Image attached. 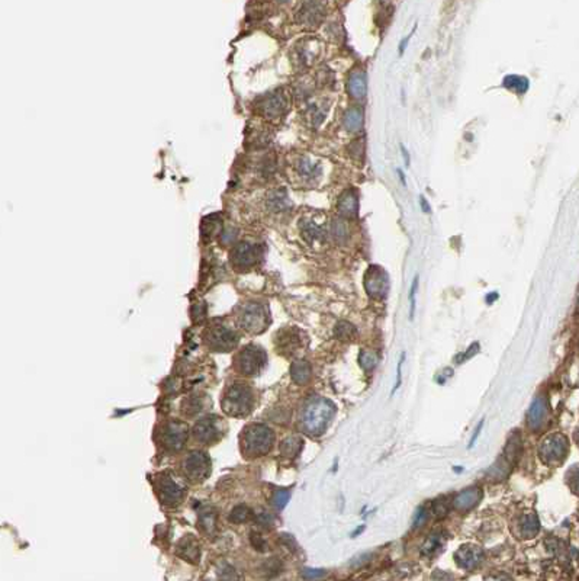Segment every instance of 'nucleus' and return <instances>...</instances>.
<instances>
[{"mask_svg": "<svg viewBox=\"0 0 579 581\" xmlns=\"http://www.w3.org/2000/svg\"><path fill=\"white\" fill-rule=\"evenodd\" d=\"M366 90H367V83H366V74L363 72H353L347 82V92L350 96L356 99L365 98Z\"/></svg>", "mask_w": 579, "mask_h": 581, "instance_id": "4be33fe9", "label": "nucleus"}, {"mask_svg": "<svg viewBox=\"0 0 579 581\" xmlns=\"http://www.w3.org/2000/svg\"><path fill=\"white\" fill-rule=\"evenodd\" d=\"M427 519H428V510H427L424 506H421L418 510H417V513H415V518H414V522H412V524H414V528H420V526H423L424 523L427 522Z\"/></svg>", "mask_w": 579, "mask_h": 581, "instance_id": "ea45409f", "label": "nucleus"}, {"mask_svg": "<svg viewBox=\"0 0 579 581\" xmlns=\"http://www.w3.org/2000/svg\"><path fill=\"white\" fill-rule=\"evenodd\" d=\"M304 333L299 332L298 328H285L280 333H277L276 337V346L280 350V353L286 356H293L304 349Z\"/></svg>", "mask_w": 579, "mask_h": 581, "instance_id": "2eb2a0df", "label": "nucleus"}, {"mask_svg": "<svg viewBox=\"0 0 579 581\" xmlns=\"http://www.w3.org/2000/svg\"><path fill=\"white\" fill-rule=\"evenodd\" d=\"M335 336L343 342H350L351 338L356 336V328L350 322H340L335 326Z\"/></svg>", "mask_w": 579, "mask_h": 581, "instance_id": "72a5a7b5", "label": "nucleus"}, {"mask_svg": "<svg viewBox=\"0 0 579 581\" xmlns=\"http://www.w3.org/2000/svg\"><path fill=\"white\" fill-rule=\"evenodd\" d=\"M289 498H290L289 491H285V490L276 491V494H274L273 497V504L280 510V508H283V507L286 506V503L289 502Z\"/></svg>", "mask_w": 579, "mask_h": 581, "instance_id": "58836bf2", "label": "nucleus"}, {"mask_svg": "<svg viewBox=\"0 0 579 581\" xmlns=\"http://www.w3.org/2000/svg\"><path fill=\"white\" fill-rule=\"evenodd\" d=\"M155 488H157L158 498L166 506L179 504V502L184 496V488L182 484L177 480H174L171 475L167 474L158 476L155 482Z\"/></svg>", "mask_w": 579, "mask_h": 581, "instance_id": "f8f14e48", "label": "nucleus"}, {"mask_svg": "<svg viewBox=\"0 0 579 581\" xmlns=\"http://www.w3.org/2000/svg\"><path fill=\"white\" fill-rule=\"evenodd\" d=\"M401 150H402V154H404V158H405V163H407V164H410V156H408V153H407V150H405V147H404V146H401Z\"/></svg>", "mask_w": 579, "mask_h": 581, "instance_id": "3c124183", "label": "nucleus"}, {"mask_svg": "<svg viewBox=\"0 0 579 581\" xmlns=\"http://www.w3.org/2000/svg\"><path fill=\"white\" fill-rule=\"evenodd\" d=\"M447 510H449V507H447V504L444 503V500H439V502H436V503L433 504V512H434V514L439 516V518L444 516V514L447 513Z\"/></svg>", "mask_w": 579, "mask_h": 581, "instance_id": "c03bdc74", "label": "nucleus"}, {"mask_svg": "<svg viewBox=\"0 0 579 581\" xmlns=\"http://www.w3.org/2000/svg\"><path fill=\"white\" fill-rule=\"evenodd\" d=\"M398 174H399V178H401V182H402V184L405 186V184H407V182H405V176H404V172H402L401 168H398Z\"/></svg>", "mask_w": 579, "mask_h": 581, "instance_id": "603ef678", "label": "nucleus"}, {"mask_svg": "<svg viewBox=\"0 0 579 581\" xmlns=\"http://www.w3.org/2000/svg\"><path fill=\"white\" fill-rule=\"evenodd\" d=\"M482 558H484L482 550L476 545H472V544L460 546L455 554L456 564L465 570H472L475 566H478L481 564Z\"/></svg>", "mask_w": 579, "mask_h": 581, "instance_id": "dca6fc26", "label": "nucleus"}, {"mask_svg": "<svg viewBox=\"0 0 579 581\" xmlns=\"http://www.w3.org/2000/svg\"><path fill=\"white\" fill-rule=\"evenodd\" d=\"M478 350H479V344H478V343H473V344H471V348H469L466 352L463 353L462 356H459V358H457V362L460 364V362H463V360H466V359L472 358L473 354H476V353H478Z\"/></svg>", "mask_w": 579, "mask_h": 581, "instance_id": "a18cd8bd", "label": "nucleus"}, {"mask_svg": "<svg viewBox=\"0 0 579 581\" xmlns=\"http://www.w3.org/2000/svg\"><path fill=\"white\" fill-rule=\"evenodd\" d=\"M482 494H481V490L472 487V488L463 490L462 492H459L455 500H453V506L456 507L457 510H469L479 503Z\"/></svg>", "mask_w": 579, "mask_h": 581, "instance_id": "aec40b11", "label": "nucleus"}, {"mask_svg": "<svg viewBox=\"0 0 579 581\" xmlns=\"http://www.w3.org/2000/svg\"><path fill=\"white\" fill-rule=\"evenodd\" d=\"M379 358L375 352H370V350H362L360 356H359V362H360V366L363 368L365 370H370L376 366Z\"/></svg>", "mask_w": 579, "mask_h": 581, "instance_id": "e433bc0d", "label": "nucleus"}, {"mask_svg": "<svg viewBox=\"0 0 579 581\" xmlns=\"http://www.w3.org/2000/svg\"><path fill=\"white\" fill-rule=\"evenodd\" d=\"M261 112L269 116V118H277L280 116L288 106V100L285 94L282 92H273L263 98L261 102Z\"/></svg>", "mask_w": 579, "mask_h": 581, "instance_id": "f3484780", "label": "nucleus"}, {"mask_svg": "<svg viewBox=\"0 0 579 581\" xmlns=\"http://www.w3.org/2000/svg\"><path fill=\"white\" fill-rule=\"evenodd\" d=\"M224 434V423L218 416H205L193 428V436L200 444L218 442Z\"/></svg>", "mask_w": 579, "mask_h": 581, "instance_id": "9d476101", "label": "nucleus"}, {"mask_svg": "<svg viewBox=\"0 0 579 581\" xmlns=\"http://www.w3.org/2000/svg\"><path fill=\"white\" fill-rule=\"evenodd\" d=\"M203 402H205L203 396L193 394V396L187 397L184 401H183L182 412L184 413V416H187V417H193V416H196V414L202 412Z\"/></svg>", "mask_w": 579, "mask_h": 581, "instance_id": "c85d7f7f", "label": "nucleus"}, {"mask_svg": "<svg viewBox=\"0 0 579 581\" xmlns=\"http://www.w3.org/2000/svg\"><path fill=\"white\" fill-rule=\"evenodd\" d=\"M250 516H251V510L247 507V506H237V507H234L232 510H231V513H229V520L232 522V523H244V522H247V520L250 519Z\"/></svg>", "mask_w": 579, "mask_h": 581, "instance_id": "c9c22d12", "label": "nucleus"}, {"mask_svg": "<svg viewBox=\"0 0 579 581\" xmlns=\"http://www.w3.org/2000/svg\"><path fill=\"white\" fill-rule=\"evenodd\" d=\"M257 522H259L261 526H270V524L273 523V519H272V516H270L269 513L261 512V513L257 514Z\"/></svg>", "mask_w": 579, "mask_h": 581, "instance_id": "de8ad7c7", "label": "nucleus"}, {"mask_svg": "<svg viewBox=\"0 0 579 581\" xmlns=\"http://www.w3.org/2000/svg\"><path fill=\"white\" fill-rule=\"evenodd\" d=\"M267 364L266 352L254 344L245 346L235 358V369L247 376H256Z\"/></svg>", "mask_w": 579, "mask_h": 581, "instance_id": "20e7f679", "label": "nucleus"}, {"mask_svg": "<svg viewBox=\"0 0 579 581\" xmlns=\"http://www.w3.org/2000/svg\"><path fill=\"white\" fill-rule=\"evenodd\" d=\"M443 542H442V535H431L428 536V539L426 540V544L423 545V548H421V554L423 555H428V556H431V555H434L437 550L442 548Z\"/></svg>", "mask_w": 579, "mask_h": 581, "instance_id": "f704fd0d", "label": "nucleus"}, {"mask_svg": "<svg viewBox=\"0 0 579 581\" xmlns=\"http://www.w3.org/2000/svg\"><path fill=\"white\" fill-rule=\"evenodd\" d=\"M182 470L192 481H203L211 472V459L202 450H193L183 459Z\"/></svg>", "mask_w": 579, "mask_h": 581, "instance_id": "1a4fd4ad", "label": "nucleus"}, {"mask_svg": "<svg viewBox=\"0 0 579 581\" xmlns=\"http://www.w3.org/2000/svg\"><path fill=\"white\" fill-rule=\"evenodd\" d=\"M216 524V512L213 510L212 506H203L202 510L199 512V526L203 532L211 534L215 529Z\"/></svg>", "mask_w": 579, "mask_h": 581, "instance_id": "bb28decb", "label": "nucleus"}, {"mask_svg": "<svg viewBox=\"0 0 579 581\" xmlns=\"http://www.w3.org/2000/svg\"><path fill=\"white\" fill-rule=\"evenodd\" d=\"M321 19H322V3H317V2L304 3L301 10L298 12V20L309 26L318 25Z\"/></svg>", "mask_w": 579, "mask_h": 581, "instance_id": "a211bd4d", "label": "nucleus"}, {"mask_svg": "<svg viewBox=\"0 0 579 581\" xmlns=\"http://www.w3.org/2000/svg\"><path fill=\"white\" fill-rule=\"evenodd\" d=\"M267 206H269L270 211L282 212V211H288L292 206V204H290L289 198H288L285 190H273L267 196Z\"/></svg>", "mask_w": 579, "mask_h": 581, "instance_id": "393cba45", "label": "nucleus"}, {"mask_svg": "<svg viewBox=\"0 0 579 581\" xmlns=\"http://www.w3.org/2000/svg\"><path fill=\"white\" fill-rule=\"evenodd\" d=\"M177 552L179 555L187 560L189 562H196L199 560V544L195 539V536H186L177 545Z\"/></svg>", "mask_w": 579, "mask_h": 581, "instance_id": "412c9836", "label": "nucleus"}, {"mask_svg": "<svg viewBox=\"0 0 579 581\" xmlns=\"http://www.w3.org/2000/svg\"><path fill=\"white\" fill-rule=\"evenodd\" d=\"M335 414V406L325 398H312L304 412V428L314 436H320L325 432L328 423Z\"/></svg>", "mask_w": 579, "mask_h": 581, "instance_id": "f257e3e1", "label": "nucleus"}, {"mask_svg": "<svg viewBox=\"0 0 579 581\" xmlns=\"http://www.w3.org/2000/svg\"><path fill=\"white\" fill-rule=\"evenodd\" d=\"M238 320L245 332L257 334L266 330L269 324V312L260 302H248L241 308Z\"/></svg>", "mask_w": 579, "mask_h": 581, "instance_id": "39448f33", "label": "nucleus"}, {"mask_svg": "<svg viewBox=\"0 0 579 581\" xmlns=\"http://www.w3.org/2000/svg\"><path fill=\"white\" fill-rule=\"evenodd\" d=\"M404 359H405V353L401 354V359H399V362H398V368H396V382L395 385H394V390H392L391 394H394L396 390L399 388L401 382H402V364H404Z\"/></svg>", "mask_w": 579, "mask_h": 581, "instance_id": "79ce46f5", "label": "nucleus"}, {"mask_svg": "<svg viewBox=\"0 0 579 581\" xmlns=\"http://www.w3.org/2000/svg\"><path fill=\"white\" fill-rule=\"evenodd\" d=\"M367 294L373 298H385L389 290V279L386 272L379 266H370L365 276Z\"/></svg>", "mask_w": 579, "mask_h": 581, "instance_id": "ddd939ff", "label": "nucleus"}, {"mask_svg": "<svg viewBox=\"0 0 579 581\" xmlns=\"http://www.w3.org/2000/svg\"><path fill=\"white\" fill-rule=\"evenodd\" d=\"M251 544H253V546H254L256 550H264V548H266V542H264L263 538L260 535H257V534H251Z\"/></svg>", "mask_w": 579, "mask_h": 581, "instance_id": "49530a36", "label": "nucleus"}, {"mask_svg": "<svg viewBox=\"0 0 579 581\" xmlns=\"http://www.w3.org/2000/svg\"><path fill=\"white\" fill-rule=\"evenodd\" d=\"M302 449V440L299 438H288L285 439L282 444H280V450H282V455L283 456H288V458H293L299 454V450Z\"/></svg>", "mask_w": 579, "mask_h": 581, "instance_id": "473e14b6", "label": "nucleus"}, {"mask_svg": "<svg viewBox=\"0 0 579 581\" xmlns=\"http://www.w3.org/2000/svg\"><path fill=\"white\" fill-rule=\"evenodd\" d=\"M520 529H521V535L524 538H533L534 535H537L539 529H540V523L537 516L530 513V514H526L521 522H520Z\"/></svg>", "mask_w": 579, "mask_h": 581, "instance_id": "c756f323", "label": "nucleus"}, {"mask_svg": "<svg viewBox=\"0 0 579 581\" xmlns=\"http://www.w3.org/2000/svg\"><path fill=\"white\" fill-rule=\"evenodd\" d=\"M568 448H569V442L564 434L555 433V434L548 436L540 444L539 455H540L542 460L548 465L561 464L568 454Z\"/></svg>", "mask_w": 579, "mask_h": 581, "instance_id": "6e6552de", "label": "nucleus"}, {"mask_svg": "<svg viewBox=\"0 0 579 581\" xmlns=\"http://www.w3.org/2000/svg\"><path fill=\"white\" fill-rule=\"evenodd\" d=\"M338 210L346 216H356L359 211V199L353 190H346L338 199Z\"/></svg>", "mask_w": 579, "mask_h": 581, "instance_id": "b1692460", "label": "nucleus"}, {"mask_svg": "<svg viewBox=\"0 0 579 581\" xmlns=\"http://www.w3.org/2000/svg\"><path fill=\"white\" fill-rule=\"evenodd\" d=\"M417 286H418V276L414 278V282L411 285V292H410V302H411V310H410V318H414V312H415V292H417Z\"/></svg>", "mask_w": 579, "mask_h": 581, "instance_id": "a19ab883", "label": "nucleus"}, {"mask_svg": "<svg viewBox=\"0 0 579 581\" xmlns=\"http://www.w3.org/2000/svg\"><path fill=\"white\" fill-rule=\"evenodd\" d=\"M187 436H189V428L182 422L171 420L160 430V444L167 450L176 452L184 446Z\"/></svg>", "mask_w": 579, "mask_h": 581, "instance_id": "9b49d317", "label": "nucleus"}, {"mask_svg": "<svg viewBox=\"0 0 579 581\" xmlns=\"http://www.w3.org/2000/svg\"><path fill=\"white\" fill-rule=\"evenodd\" d=\"M290 376L296 384L302 385L311 380V365L306 360H296L290 366Z\"/></svg>", "mask_w": 579, "mask_h": 581, "instance_id": "a878e982", "label": "nucleus"}, {"mask_svg": "<svg viewBox=\"0 0 579 581\" xmlns=\"http://www.w3.org/2000/svg\"><path fill=\"white\" fill-rule=\"evenodd\" d=\"M331 232L334 236V238L340 243H344L349 237V231H347V226L341 221V220H335L331 226Z\"/></svg>", "mask_w": 579, "mask_h": 581, "instance_id": "4c0bfd02", "label": "nucleus"}, {"mask_svg": "<svg viewBox=\"0 0 579 581\" xmlns=\"http://www.w3.org/2000/svg\"><path fill=\"white\" fill-rule=\"evenodd\" d=\"M520 454H521V439H520L518 433H514L513 438H510L508 444L505 446L503 455L500 456L497 464L489 471V475L494 476L495 480H501L504 476H507L508 472L513 470L514 464L517 462Z\"/></svg>", "mask_w": 579, "mask_h": 581, "instance_id": "0eeeda50", "label": "nucleus"}, {"mask_svg": "<svg viewBox=\"0 0 579 581\" xmlns=\"http://www.w3.org/2000/svg\"><path fill=\"white\" fill-rule=\"evenodd\" d=\"M253 391L245 384H234L225 390L222 410L232 417H244L253 408Z\"/></svg>", "mask_w": 579, "mask_h": 581, "instance_id": "7ed1b4c3", "label": "nucleus"}, {"mask_svg": "<svg viewBox=\"0 0 579 581\" xmlns=\"http://www.w3.org/2000/svg\"><path fill=\"white\" fill-rule=\"evenodd\" d=\"M504 86L513 92L518 93V94H523L529 89V80H527V77L513 74V76H507L504 78Z\"/></svg>", "mask_w": 579, "mask_h": 581, "instance_id": "2f4dec72", "label": "nucleus"}, {"mask_svg": "<svg viewBox=\"0 0 579 581\" xmlns=\"http://www.w3.org/2000/svg\"><path fill=\"white\" fill-rule=\"evenodd\" d=\"M420 204H421V208H423V211H424L426 214H428V212H430V205L427 204V200L424 196H420Z\"/></svg>", "mask_w": 579, "mask_h": 581, "instance_id": "8fccbe9b", "label": "nucleus"}, {"mask_svg": "<svg viewBox=\"0 0 579 581\" xmlns=\"http://www.w3.org/2000/svg\"><path fill=\"white\" fill-rule=\"evenodd\" d=\"M497 296H498V294H497V292H494L492 295H489V296H487V301H488V302H489V304H491V302H492V301H494V300H495Z\"/></svg>", "mask_w": 579, "mask_h": 581, "instance_id": "864d4df0", "label": "nucleus"}, {"mask_svg": "<svg viewBox=\"0 0 579 581\" xmlns=\"http://www.w3.org/2000/svg\"><path fill=\"white\" fill-rule=\"evenodd\" d=\"M301 221H302V220H301ZM301 230H302L304 238L309 243V244H314V243L317 244V243L324 242V238H325L324 230H322V227L318 226L315 221L304 220V221L301 222Z\"/></svg>", "mask_w": 579, "mask_h": 581, "instance_id": "5701e85b", "label": "nucleus"}, {"mask_svg": "<svg viewBox=\"0 0 579 581\" xmlns=\"http://www.w3.org/2000/svg\"><path fill=\"white\" fill-rule=\"evenodd\" d=\"M274 442L273 430L266 424H251L245 428L241 438L244 455L248 458H259L266 455Z\"/></svg>", "mask_w": 579, "mask_h": 581, "instance_id": "f03ea898", "label": "nucleus"}, {"mask_svg": "<svg viewBox=\"0 0 579 581\" xmlns=\"http://www.w3.org/2000/svg\"><path fill=\"white\" fill-rule=\"evenodd\" d=\"M298 173L308 180H314L321 174V166L318 163H312L308 158H302L298 163Z\"/></svg>", "mask_w": 579, "mask_h": 581, "instance_id": "7c9ffc66", "label": "nucleus"}, {"mask_svg": "<svg viewBox=\"0 0 579 581\" xmlns=\"http://www.w3.org/2000/svg\"><path fill=\"white\" fill-rule=\"evenodd\" d=\"M548 413V406L543 397H537L532 402L529 413H527V424L532 428H540L543 424V420Z\"/></svg>", "mask_w": 579, "mask_h": 581, "instance_id": "6ab92c4d", "label": "nucleus"}, {"mask_svg": "<svg viewBox=\"0 0 579 581\" xmlns=\"http://www.w3.org/2000/svg\"><path fill=\"white\" fill-rule=\"evenodd\" d=\"M260 258H261L260 247L256 244H251V243H240V244H237L235 248L232 250V254H231L232 264L237 269H240V270H247V269L253 268L259 262Z\"/></svg>", "mask_w": 579, "mask_h": 581, "instance_id": "4468645a", "label": "nucleus"}, {"mask_svg": "<svg viewBox=\"0 0 579 581\" xmlns=\"http://www.w3.org/2000/svg\"><path fill=\"white\" fill-rule=\"evenodd\" d=\"M304 577L305 578H308V580H317V578H321V577H324L325 576V571L324 570H312V568H306V570H304Z\"/></svg>", "mask_w": 579, "mask_h": 581, "instance_id": "37998d69", "label": "nucleus"}, {"mask_svg": "<svg viewBox=\"0 0 579 581\" xmlns=\"http://www.w3.org/2000/svg\"><path fill=\"white\" fill-rule=\"evenodd\" d=\"M482 428H484V420H481V422H479V424H478V428L475 430V433H473L472 439H471V442H469V448H473V444H475V440L478 439V436H479V433H481V430H482Z\"/></svg>", "mask_w": 579, "mask_h": 581, "instance_id": "09e8293b", "label": "nucleus"}, {"mask_svg": "<svg viewBox=\"0 0 579 581\" xmlns=\"http://www.w3.org/2000/svg\"><path fill=\"white\" fill-rule=\"evenodd\" d=\"M205 342L208 348L215 352H228L237 346L238 334L224 324H216L208 328L205 334Z\"/></svg>", "mask_w": 579, "mask_h": 581, "instance_id": "423d86ee", "label": "nucleus"}, {"mask_svg": "<svg viewBox=\"0 0 579 581\" xmlns=\"http://www.w3.org/2000/svg\"><path fill=\"white\" fill-rule=\"evenodd\" d=\"M362 124H363V112L362 109L353 106L350 108L346 115H344V126L347 128V131L350 132H356L362 128Z\"/></svg>", "mask_w": 579, "mask_h": 581, "instance_id": "cd10ccee", "label": "nucleus"}]
</instances>
